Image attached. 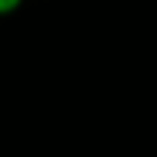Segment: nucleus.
<instances>
[{"label": "nucleus", "instance_id": "f257e3e1", "mask_svg": "<svg viewBox=\"0 0 157 157\" xmlns=\"http://www.w3.org/2000/svg\"><path fill=\"white\" fill-rule=\"evenodd\" d=\"M23 6V0H0V17H9L15 15L17 9Z\"/></svg>", "mask_w": 157, "mask_h": 157}]
</instances>
